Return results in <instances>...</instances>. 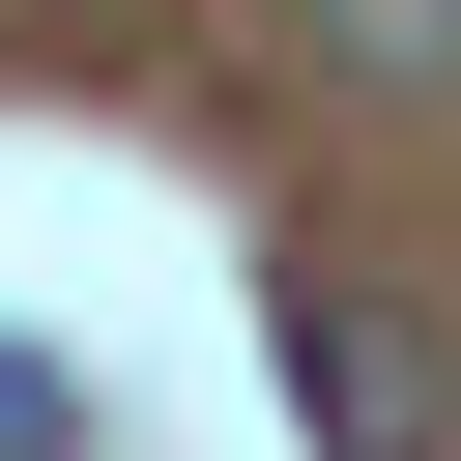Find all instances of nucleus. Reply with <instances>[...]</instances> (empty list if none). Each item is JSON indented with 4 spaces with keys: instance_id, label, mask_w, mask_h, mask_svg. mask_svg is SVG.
<instances>
[{
    "instance_id": "obj_1",
    "label": "nucleus",
    "mask_w": 461,
    "mask_h": 461,
    "mask_svg": "<svg viewBox=\"0 0 461 461\" xmlns=\"http://www.w3.org/2000/svg\"><path fill=\"white\" fill-rule=\"evenodd\" d=\"M288 403H317L346 461H461V375L403 346V288H375V259H288Z\"/></svg>"
},
{
    "instance_id": "obj_2",
    "label": "nucleus",
    "mask_w": 461,
    "mask_h": 461,
    "mask_svg": "<svg viewBox=\"0 0 461 461\" xmlns=\"http://www.w3.org/2000/svg\"><path fill=\"white\" fill-rule=\"evenodd\" d=\"M346 58H375V86H432V58H461V0H346Z\"/></svg>"
},
{
    "instance_id": "obj_3",
    "label": "nucleus",
    "mask_w": 461,
    "mask_h": 461,
    "mask_svg": "<svg viewBox=\"0 0 461 461\" xmlns=\"http://www.w3.org/2000/svg\"><path fill=\"white\" fill-rule=\"evenodd\" d=\"M58 432H86V403H58V375H29V346H0V461H58Z\"/></svg>"
}]
</instances>
